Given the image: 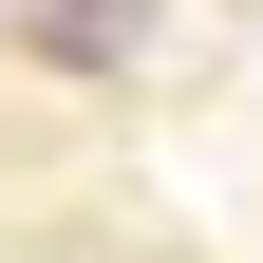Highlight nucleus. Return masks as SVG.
<instances>
[{
  "mask_svg": "<svg viewBox=\"0 0 263 263\" xmlns=\"http://www.w3.org/2000/svg\"><path fill=\"white\" fill-rule=\"evenodd\" d=\"M38 38L94 76V57H132V38H151V0H38Z\"/></svg>",
  "mask_w": 263,
  "mask_h": 263,
  "instance_id": "nucleus-1",
  "label": "nucleus"
}]
</instances>
